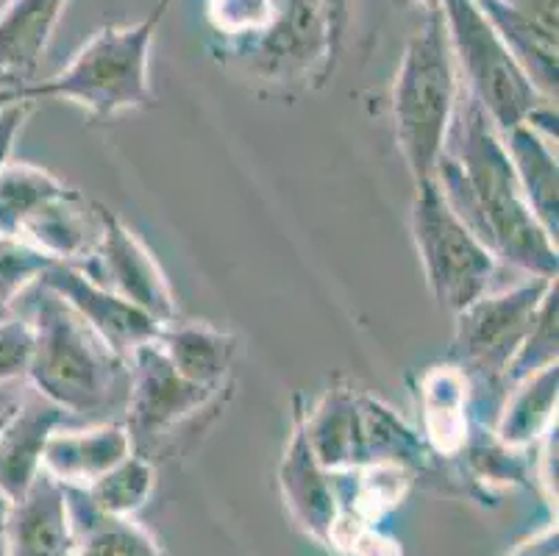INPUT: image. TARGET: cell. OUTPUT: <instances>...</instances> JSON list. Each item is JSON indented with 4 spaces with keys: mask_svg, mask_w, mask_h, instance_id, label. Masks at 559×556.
Wrapping results in <instances>:
<instances>
[{
    "mask_svg": "<svg viewBox=\"0 0 559 556\" xmlns=\"http://www.w3.org/2000/svg\"><path fill=\"white\" fill-rule=\"evenodd\" d=\"M154 462L134 451L123 462H117L111 471H106L104 476L95 478L90 487H84V493L100 512L117 514V518H134L154 496Z\"/></svg>",
    "mask_w": 559,
    "mask_h": 556,
    "instance_id": "23",
    "label": "cell"
},
{
    "mask_svg": "<svg viewBox=\"0 0 559 556\" xmlns=\"http://www.w3.org/2000/svg\"><path fill=\"white\" fill-rule=\"evenodd\" d=\"M557 398H559V367L551 365L540 374L528 376L510 387L501 401L496 421H492V437L512 451H526L537 446L546 428L557 423Z\"/></svg>",
    "mask_w": 559,
    "mask_h": 556,
    "instance_id": "21",
    "label": "cell"
},
{
    "mask_svg": "<svg viewBox=\"0 0 559 556\" xmlns=\"http://www.w3.org/2000/svg\"><path fill=\"white\" fill-rule=\"evenodd\" d=\"M259 79H318L326 84L340 59L332 48L326 12L320 0H278L271 25L242 48Z\"/></svg>",
    "mask_w": 559,
    "mask_h": 556,
    "instance_id": "9",
    "label": "cell"
},
{
    "mask_svg": "<svg viewBox=\"0 0 559 556\" xmlns=\"http://www.w3.org/2000/svg\"><path fill=\"white\" fill-rule=\"evenodd\" d=\"M406 3H412V7H420L424 12H440V7H443V0H406Z\"/></svg>",
    "mask_w": 559,
    "mask_h": 556,
    "instance_id": "34",
    "label": "cell"
},
{
    "mask_svg": "<svg viewBox=\"0 0 559 556\" xmlns=\"http://www.w3.org/2000/svg\"><path fill=\"white\" fill-rule=\"evenodd\" d=\"M7 512H9V504L0 498V540H3V523H7Z\"/></svg>",
    "mask_w": 559,
    "mask_h": 556,
    "instance_id": "36",
    "label": "cell"
},
{
    "mask_svg": "<svg viewBox=\"0 0 559 556\" xmlns=\"http://www.w3.org/2000/svg\"><path fill=\"white\" fill-rule=\"evenodd\" d=\"M460 100V75L454 68L443 14L424 12L412 31L393 84L395 142L412 181H429L443 153L451 120Z\"/></svg>",
    "mask_w": 559,
    "mask_h": 556,
    "instance_id": "4",
    "label": "cell"
},
{
    "mask_svg": "<svg viewBox=\"0 0 559 556\" xmlns=\"http://www.w3.org/2000/svg\"><path fill=\"white\" fill-rule=\"evenodd\" d=\"M343 551L348 556H401L399 543L390 537H384L381 532H376L373 527H368V529H362L359 534H354Z\"/></svg>",
    "mask_w": 559,
    "mask_h": 556,
    "instance_id": "29",
    "label": "cell"
},
{
    "mask_svg": "<svg viewBox=\"0 0 559 556\" xmlns=\"http://www.w3.org/2000/svg\"><path fill=\"white\" fill-rule=\"evenodd\" d=\"M557 279L523 275L512 287L481 295L479 300L454 315V343L449 362H454L471 385V404L487 390L490 406L501 410L507 395L504 374L537 318L543 298Z\"/></svg>",
    "mask_w": 559,
    "mask_h": 556,
    "instance_id": "5",
    "label": "cell"
},
{
    "mask_svg": "<svg viewBox=\"0 0 559 556\" xmlns=\"http://www.w3.org/2000/svg\"><path fill=\"white\" fill-rule=\"evenodd\" d=\"M37 284H45L64 304L73 306L75 312L104 336L109 348H115L126 359H131V354L142 345L159 340L162 323H156L151 315L95 282L93 275L79 264L53 262Z\"/></svg>",
    "mask_w": 559,
    "mask_h": 556,
    "instance_id": "11",
    "label": "cell"
},
{
    "mask_svg": "<svg viewBox=\"0 0 559 556\" xmlns=\"http://www.w3.org/2000/svg\"><path fill=\"white\" fill-rule=\"evenodd\" d=\"M100 237L93 257L79 264L95 282L109 287L120 298L134 304L156 323L167 326L179 320V300L167 282L165 270L140 237L117 217L111 209L98 203Z\"/></svg>",
    "mask_w": 559,
    "mask_h": 556,
    "instance_id": "10",
    "label": "cell"
},
{
    "mask_svg": "<svg viewBox=\"0 0 559 556\" xmlns=\"http://www.w3.org/2000/svg\"><path fill=\"white\" fill-rule=\"evenodd\" d=\"M20 98V90H0V111Z\"/></svg>",
    "mask_w": 559,
    "mask_h": 556,
    "instance_id": "35",
    "label": "cell"
},
{
    "mask_svg": "<svg viewBox=\"0 0 559 556\" xmlns=\"http://www.w3.org/2000/svg\"><path fill=\"white\" fill-rule=\"evenodd\" d=\"M559 300H557V282L551 284V289L543 298L540 309H537V318L528 329V334L523 336L521 348L512 356L510 367L504 374L507 390L515 387L518 381L528 379V376L540 374L546 367L557 365L559 354Z\"/></svg>",
    "mask_w": 559,
    "mask_h": 556,
    "instance_id": "24",
    "label": "cell"
},
{
    "mask_svg": "<svg viewBox=\"0 0 559 556\" xmlns=\"http://www.w3.org/2000/svg\"><path fill=\"white\" fill-rule=\"evenodd\" d=\"M50 264L53 259L43 251L0 234V300L12 309L14 300L28 293Z\"/></svg>",
    "mask_w": 559,
    "mask_h": 556,
    "instance_id": "25",
    "label": "cell"
},
{
    "mask_svg": "<svg viewBox=\"0 0 559 556\" xmlns=\"http://www.w3.org/2000/svg\"><path fill=\"white\" fill-rule=\"evenodd\" d=\"M440 14L460 86L481 106L496 131L515 129L543 104H554L535 90L474 0H443Z\"/></svg>",
    "mask_w": 559,
    "mask_h": 556,
    "instance_id": "6",
    "label": "cell"
},
{
    "mask_svg": "<svg viewBox=\"0 0 559 556\" xmlns=\"http://www.w3.org/2000/svg\"><path fill=\"white\" fill-rule=\"evenodd\" d=\"M167 7L170 0H156V7L136 23L98 28L81 45L68 68L45 81L20 86V98L32 104L43 98L70 100L95 120L154 106L151 45Z\"/></svg>",
    "mask_w": 559,
    "mask_h": 556,
    "instance_id": "3",
    "label": "cell"
},
{
    "mask_svg": "<svg viewBox=\"0 0 559 556\" xmlns=\"http://www.w3.org/2000/svg\"><path fill=\"white\" fill-rule=\"evenodd\" d=\"M0 556H9V551H7V545H3V540H0Z\"/></svg>",
    "mask_w": 559,
    "mask_h": 556,
    "instance_id": "39",
    "label": "cell"
},
{
    "mask_svg": "<svg viewBox=\"0 0 559 556\" xmlns=\"http://www.w3.org/2000/svg\"><path fill=\"white\" fill-rule=\"evenodd\" d=\"M34 104L25 98H17L14 104H9L7 109L0 111V170L12 162L14 142H17L20 131H23L25 120L32 115Z\"/></svg>",
    "mask_w": 559,
    "mask_h": 556,
    "instance_id": "28",
    "label": "cell"
},
{
    "mask_svg": "<svg viewBox=\"0 0 559 556\" xmlns=\"http://www.w3.org/2000/svg\"><path fill=\"white\" fill-rule=\"evenodd\" d=\"M304 435L326 471H357L370 465L365 440L362 395L348 385H332L318 404L304 412Z\"/></svg>",
    "mask_w": 559,
    "mask_h": 556,
    "instance_id": "16",
    "label": "cell"
},
{
    "mask_svg": "<svg viewBox=\"0 0 559 556\" xmlns=\"http://www.w3.org/2000/svg\"><path fill=\"white\" fill-rule=\"evenodd\" d=\"M278 0H210V20L217 34L251 39L271 25Z\"/></svg>",
    "mask_w": 559,
    "mask_h": 556,
    "instance_id": "26",
    "label": "cell"
},
{
    "mask_svg": "<svg viewBox=\"0 0 559 556\" xmlns=\"http://www.w3.org/2000/svg\"><path fill=\"white\" fill-rule=\"evenodd\" d=\"M323 3V12H326L329 31H332V48L334 54H343L345 34H348L350 25V9H354V0H320Z\"/></svg>",
    "mask_w": 559,
    "mask_h": 556,
    "instance_id": "31",
    "label": "cell"
},
{
    "mask_svg": "<svg viewBox=\"0 0 559 556\" xmlns=\"http://www.w3.org/2000/svg\"><path fill=\"white\" fill-rule=\"evenodd\" d=\"M159 348L176 367V374L187 381L201 387H223L231 370L237 351H240V336L215 329L212 323H176L162 326Z\"/></svg>",
    "mask_w": 559,
    "mask_h": 556,
    "instance_id": "20",
    "label": "cell"
},
{
    "mask_svg": "<svg viewBox=\"0 0 559 556\" xmlns=\"http://www.w3.org/2000/svg\"><path fill=\"white\" fill-rule=\"evenodd\" d=\"M0 90H17V86L12 84V79H9V75L3 73V70H0Z\"/></svg>",
    "mask_w": 559,
    "mask_h": 556,
    "instance_id": "37",
    "label": "cell"
},
{
    "mask_svg": "<svg viewBox=\"0 0 559 556\" xmlns=\"http://www.w3.org/2000/svg\"><path fill=\"white\" fill-rule=\"evenodd\" d=\"M68 415L39 392L25 390L12 421L0 431V498L12 507L43 473L48 437L64 426Z\"/></svg>",
    "mask_w": 559,
    "mask_h": 556,
    "instance_id": "14",
    "label": "cell"
},
{
    "mask_svg": "<svg viewBox=\"0 0 559 556\" xmlns=\"http://www.w3.org/2000/svg\"><path fill=\"white\" fill-rule=\"evenodd\" d=\"M223 387H201L176 374V367L159 348L148 343L131 354V390L123 412L131 446L145 459L170 440L181 426L195 421L221 398ZM154 462V459H151Z\"/></svg>",
    "mask_w": 559,
    "mask_h": 556,
    "instance_id": "8",
    "label": "cell"
},
{
    "mask_svg": "<svg viewBox=\"0 0 559 556\" xmlns=\"http://www.w3.org/2000/svg\"><path fill=\"white\" fill-rule=\"evenodd\" d=\"M17 404H20V401H12V404H0V431H3V426H7L9 421H12Z\"/></svg>",
    "mask_w": 559,
    "mask_h": 556,
    "instance_id": "33",
    "label": "cell"
},
{
    "mask_svg": "<svg viewBox=\"0 0 559 556\" xmlns=\"http://www.w3.org/2000/svg\"><path fill=\"white\" fill-rule=\"evenodd\" d=\"M507 147L518 184L535 214L537 226L557 242L559 239V170L557 145L543 140L532 126L521 122L515 129L498 131Z\"/></svg>",
    "mask_w": 559,
    "mask_h": 556,
    "instance_id": "19",
    "label": "cell"
},
{
    "mask_svg": "<svg viewBox=\"0 0 559 556\" xmlns=\"http://www.w3.org/2000/svg\"><path fill=\"white\" fill-rule=\"evenodd\" d=\"M431 181L504 268L557 279V242L537 226L501 134L462 86Z\"/></svg>",
    "mask_w": 559,
    "mask_h": 556,
    "instance_id": "1",
    "label": "cell"
},
{
    "mask_svg": "<svg viewBox=\"0 0 559 556\" xmlns=\"http://www.w3.org/2000/svg\"><path fill=\"white\" fill-rule=\"evenodd\" d=\"M129 453H134V446L123 421L90 423L84 428L59 426L45 446L43 471L64 487L84 489Z\"/></svg>",
    "mask_w": 559,
    "mask_h": 556,
    "instance_id": "15",
    "label": "cell"
},
{
    "mask_svg": "<svg viewBox=\"0 0 559 556\" xmlns=\"http://www.w3.org/2000/svg\"><path fill=\"white\" fill-rule=\"evenodd\" d=\"M9 556H75V532L70 520L64 484L39 473L32 489L12 504L3 523Z\"/></svg>",
    "mask_w": 559,
    "mask_h": 556,
    "instance_id": "13",
    "label": "cell"
},
{
    "mask_svg": "<svg viewBox=\"0 0 559 556\" xmlns=\"http://www.w3.org/2000/svg\"><path fill=\"white\" fill-rule=\"evenodd\" d=\"M68 0H9L0 9V70L12 84H32Z\"/></svg>",
    "mask_w": 559,
    "mask_h": 556,
    "instance_id": "18",
    "label": "cell"
},
{
    "mask_svg": "<svg viewBox=\"0 0 559 556\" xmlns=\"http://www.w3.org/2000/svg\"><path fill=\"white\" fill-rule=\"evenodd\" d=\"M510 556H557V527L546 529L540 537H535L532 543L521 545V548Z\"/></svg>",
    "mask_w": 559,
    "mask_h": 556,
    "instance_id": "32",
    "label": "cell"
},
{
    "mask_svg": "<svg viewBox=\"0 0 559 556\" xmlns=\"http://www.w3.org/2000/svg\"><path fill=\"white\" fill-rule=\"evenodd\" d=\"M9 315H12V309H9V306L3 304V300H0V320H3V318H9Z\"/></svg>",
    "mask_w": 559,
    "mask_h": 556,
    "instance_id": "38",
    "label": "cell"
},
{
    "mask_svg": "<svg viewBox=\"0 0 559 556\" xmlns=\"http://www.w3.org/2000/svg\"><path fill=\"white\" fill-rule=\"evenodd\" d=\"M34 356V329L28 318L0 320V387L20 385L28 376Z\"/></svg>",
    "mask_w": 559,
    "mask_h": 556,
    "instance_id": "27",
    "label": "cell"
},
{
    "mask_svg": "<svg viewBox=\"0 0 559 556\" xmlns=\"http://www.w3.org/2000/svg\"><path fill=\"white\" fill-rule=\"evenodd\" d=\"M409 223L426 284L440 309L460 315L490 293L504 264L451 212L431 178L415 184Z\"/></svg>",
    "mask_w": 559,
    "mask_h": 556,
    "instance_id": "7",
    "label": "cell"
},
{
    "mask_svg": "<svg viewBox=\"0 0 559 556\" xmlns=\"http://www.w3.org/2000/svg\"><path fill=\"white\" fill-rule=\"evenodd\" d=\"M34 356L25 381L68 417L86 423L123 421L131 390V359L109 348L53 289L34 284Z\"/></svg>",
    "mask_w": 559,
    "mask_h": 556,
    "instance_id": "2",
    "label": "cell"
},
{
    "mask_svg": "<svg viewBox=\"0 0 559 556\" xmlns=\"http://www.w3.org/2000/svg\"><path fill=\"white\" fill-rule=\"evenodd\" d=\"M75 532V556H167L165 548L131 518L93 507L81 487H64Z\"/></svg>",
    "mask_w": 559,
    "mask_h": 556,
    "instance_id": "22",
    "label": "cell"
},
{
    "mask_svg": "<svg viewBox=\"0 0 559 556\" xmlns=\"http://www.w3.org/2000/svg\"><path fill=\"white\" fill-rule=\"evenodd\" d=\"M501 3L528 23L540 25L548 34H557V0H501Z\"/></svg>",
    "mask_w": 559,
    "mask_h": 556,
    "instance_id": "30",
    "label": "cell"
},
{
    "mask_svg": "<svg viewBox=\"0 0 559 556\" xmlns=\"http://www.w3.org/2000/svg\"><path fill=\"white\" fill-rule=\"evenodd\" d=\"M424 442L443 457H460L471 437V385L454 362L429 367L418 381Z\"/></svg>",
    "mask_w": 559,
    "mask_h": 556,
    "instance_id": "17",
    "label": "cell"
},
{
    "mask_svg": "<svg viewBox=\"0 0 559 556\" xmlns=\"http://www.w3.org/2000/svg\"><path fill=\"white\" fill-rule=\"evenodd\" d=\"M301 417V398H296L293 431H289L282 465H278V487L298 527L318 543L332 545V532L340 514L337 489H334L332 473L320 465L309 448Z\"/></svg>",
    "mask_w": 559,
    "mask_h": 556,
    "instance_id": "12",
    "label": "cell"
}]
</instances>
